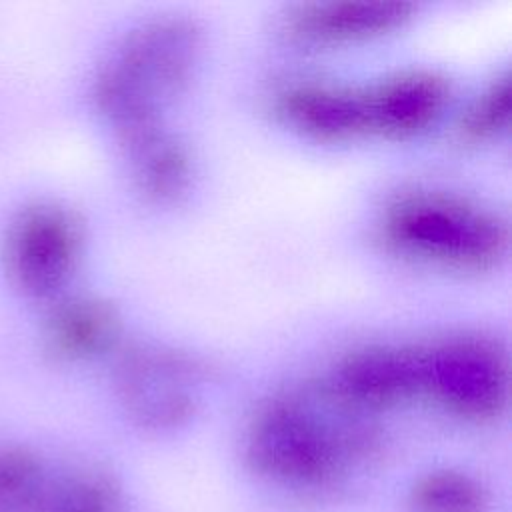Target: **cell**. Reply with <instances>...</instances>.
Segmentation results:
<instances>
[{"mask_svg":"<svg viewBox=\"0 0 512 512\" xmlns=\"http://www.w3.org/2000/svg\"><path fill=\"white\" fill-rule=\"evenodd\" d=\"M420 398L466 420H492L508 404L510 362L500 340L460 332L418 344Z\"/></svg>","mask_w":512,"mask_h":512,"instance_id":"cell-4","label":"cell"},{"mask_svg":"<svg viewBox=\"0 0 512 512\" xmlns=\"http://www.w3.org/2000/svg\"><path fill=\"white\" fill-rule=\"evenodd\" d=\"M328 378L272 394L252 414L244 434L250 468L268 482L316 492L330 488L378 448V428Z\"/></svg>","mask_w":512,"mask_h":512,"instance_id":"cell-1","label":"cell"},{"mask_svg":"<svg viewBox=\"0 0 512 512\" xmlns=\"http://www.w3.org/2000/svg\"><path fill=\"white\" fill-rule=\"evenodd\" d=\"M42 512H126L118 484L100 470L50 476Z\"/></svg>","mask_w":512,"mask_h":512,"instance_id":"cell-13","label":"cell"},{"mask_svg":"<svg viewBox=\"0 0 512 512\" xmlns=\"http://www.w3.org/2000/svg\"><path fill=\"white\" fill-rule=\"evenodd\" d=\"M28 232V270L36 284H58L78 250V226L62 210H42Z\"/></svg>","mask_w":512,"mask_h":512,"instance_id":"cell-11","label":"cell"},{"mask_svg":"<svg viewBox=\"0 0 512 512\" xmlns=\"http://www.w3.org/2000/svg\"><path fill=\"white\" fill-rule=\"evenodd\" d=\"M208 366L172 346L136 344L118 362V392L136 424L168 430L184 424L200 404Z\"/></svg>","mask_w":512,"mask_h":512,"instance_id":"cell-5","label":"cell"},{"mask_svg":"<svg viewBox=\"0 0 512 512\" xmlns=\"http://www.w3.org/2000/svg\"><path fill=\"white\" fill-rule=\"evenodd\" d=\"M370 134L412 136L442 114L450 98V82L430 68H406L366 84Z\"/></svg>","mask_w":512,"mask_h":512,"instance_id":"cell-8","label":"cell"},{"mask_svg":"<svg viewBox=\"0 0 512 512\" xmlns=\"http://www.w3.org/2000/svg\"><path fill=\"white\" fill-rule=\"evenodd\" d=\"M510 108V74L502 72L492 78L462 112L458 120L460 138L468 142H482L498 136L508 126Z\"/></svg>","mask_w":512,"mask_h":512,"instance_id":"cell-16","label":"cell"},{"mask_svg":"<svg viewBox=\"0 0 512 512\" xmlns=\"http://www.w3.org/2000/svg\"><path fill=\"white\" fill-rule=\"evenodd\" d=\"M412 512H486L484 488L468 474L436 470L422 476L410 490Z\"/></svg>","mask_w":512,"mask_h":512,"instance_id":"cell-14","label":"cell"},{"mask_svg":"<svg viewBox=\"0 0 512 512\" xmlns=\"http://www.w3.org/2000/svg\"><path fill=\"white\" fill-rule=\"evenodd\" d=\"M120 334L118 312L102 300H78L56 318V344L62 352L84 356L108 350Z\"/></svg>","mask_w":512,"mask_h":512,"instance_id":"cell-12","label":"cell"},{"mask_svg":"<svg viewBox=\"0 0 512 512\" xmlns=\"http://www.w3.org/2000/svg\"><path fill=\"white\" fill-rule=\"evenodd\" d=\"M416 10L412 2H302L294 4L282 16V30L310 44L344 42L382 34L410 20Z\"/></svg>","mask_w":512,"mask_h":512,"instance_id":"cell-9","label":"cell"},{"mask_svg":"<svg viewBox=\"0 0 512 512\" xmlns=\"http://www.w3.org/2000/svg\"><path fill=\"white\" fill-rule=\"evenodd\" d=\"M276 112L294 128L322 140L370 134L366 84L328 80L288 82L274 94Z\"/></svg>","mask_w":512,"mask_h":512,"instance_id":"cell-7","label":"cell"},{"mask_svg":"<svg viewBox=\"0 0 512 512\" xmlns=\"http://www.w3.org/2000/svg\"><path fill=\"white\" fill-rule=\"evenodd\" d=\"M50 476L24 452H0V512H42Z\"/></svg>","mask_w":512,"mask_h":512,"instance_id":"cell-15","label":"cell"},{"mask_svg":"<svg viewBox=\"0 0 512 512\" xmlns=\"http://www.w3.org/2000/svg\"><path fill=\"white\" fill-rule=\"evenodd\" d=\"M138 190L152 202H174L190 186L192 156L164 124L122 140Z\"/></svg>","mask_w":512,"mask_h":512,"instance_id":"cell-10","label":"cell"},{"mask_svg":"<svg viewBox=\"0 0 512 512\" xmlns=\"http://www.w3.org/2000/svg\"><path fill=\"white\" fill-rule=\"evenodd\" d=\"M380 240L404 258L450 270L480 272L508 252V222L496 210L446 190H410L392 198Z\"/></svg>","mask_w":512,"mask_h":512,"instance_id":"cell-3","label":"cell"},{"mask_svg":"<svg viewBox=\"0 0 512 512\" xmlns=\"http://www.w3.org/2000/svg\"><path fill=\"white\" fill-rule=\"evenodd\" d=\"M358 408L376 414L420 398L418 344H366L344 354L326 376Z\"/></svg>","mask_w":512,"mask_h":512,"instance_id":"cell-6","label":"cell"},{"mask_svg":"<svg viewBox=\"0 0 512 512\" xmlns=\"http://www.w3.org/2000/svg\"><path fill=\"white\" fill-rule=\"evenodd\" d=\"M202 50L200 24L160 14L132 28L96 80V100L120 140L162 126L164 108L180 96Z\"/></svg>","mask_w":512,"mask_h":512,"instance_id":"cell-2","label":"cell"}]
</instances>
